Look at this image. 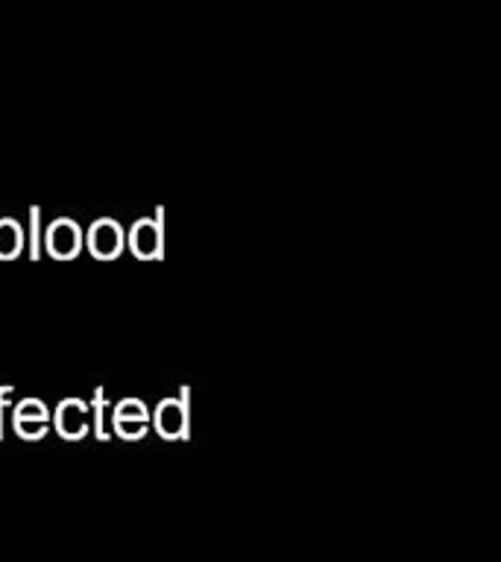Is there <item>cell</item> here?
Masks as SVG:
<instances>
[{
    "mask_svg": "<svg viewBox=\"0 0 501 562\" xmlns=\"http://www.w3.org/2000/svg\"><path fill=\"white\" fill-rule=\"evenodd\" d=\"M162 220H165V208H156V220L144 217L132 226L129 232V249L135 258L141 261H162L165 252V235H162Z\"/></svg>",
    "mask_w": 501,
    "mask_h": 562,
    "instance_id": "1",
    "label": "cell"
},
{
    "mask_svg": "<svg viewBox=\"0 0 501 562\" xmlns=\"http://www.w3.org/2000/svg\"><path fill=\"white\" fill-rule=\"evenodd\" d=\"M126 246V235L124 229L115 223V220H97L91 229H88V249L94 258L100 261H115Z\"/></svg>",
    "mask_w": 501,
    "mask_h": 562,
    "instance_id": "2",
    "label": "cell"
},
{
    "mask_svg": "<svg viewBox=\"0 0 501 562\" xmlns=\"http://www.w3.org/2000/svg\"><path fill=\"white\" fill-rule=\"evenodd\" d=\"M44 243H47V252L56 258V261H71L80 249H83V232L74 220L68 217H59L47 235H44Z\"/></svg>",
    "mask_w": 501,
    "mask_h": 562,
    "instance_id": "3",
    "label": "cell"
},
{
    "mask_svg": "<svg viewBox=\"0 0 501 562\" xmlns=\"http://www.w3.org/2000/svg\"><path fill=\"white\" fill-rule=\"evenodd\" d=\"M191 390L182 387L179 399H165L159 404V416H156V425L162 431V437H188V407H191Z\"/></svg>",
    "mask_w": 501,
    "mask_h": 562,
    "instance_id": "4",
    "label": "cell"
},
{
    "mask_svg": "<svg viewBox=\"0 0 501 562\" xmlns=\"http://www.w3.org/2000/svg\"><path fill=\"white\" fill-rule=\"evenodd\" d=\"M24 249V232L15 220H0V261H12L18 258V252Z\"/></svg>",
    "mask_w": 501,
    "mask_h": 562,
    "instance_id": "5",
    "label": "cell"
},
{
    "mask_svg": "<svg viewBox=\"0 0 501 562\" xmlns=\"http://www.w3.org/2000/svg\"><path fill=\"white\" fill-rule=\"evenodd\" d=\"M39 223H42V208H30V258L39 261V252H42V235H39Z\"/></svg>",
    "mask_w": 501,
    "mask_h": 562,
    "instance_id": "6",
    "label": "cell"
},
{
    "mask_svg": "<svg viewBox=\"0 0 501 562\" xmlns=\"http://www.w3.org/2000/svg\"><path fill=\"white\" fill-rule=\"evenodd\" d=\"M103 399H106V396H103V387H97V390H94V413H97V437H100V440H106V431H103Z\"/></svg>",
    "mask_w": 501,
    "mask_h": 562,
    "instance_id": "7",
    "label": "cell"
}]
</instances>
